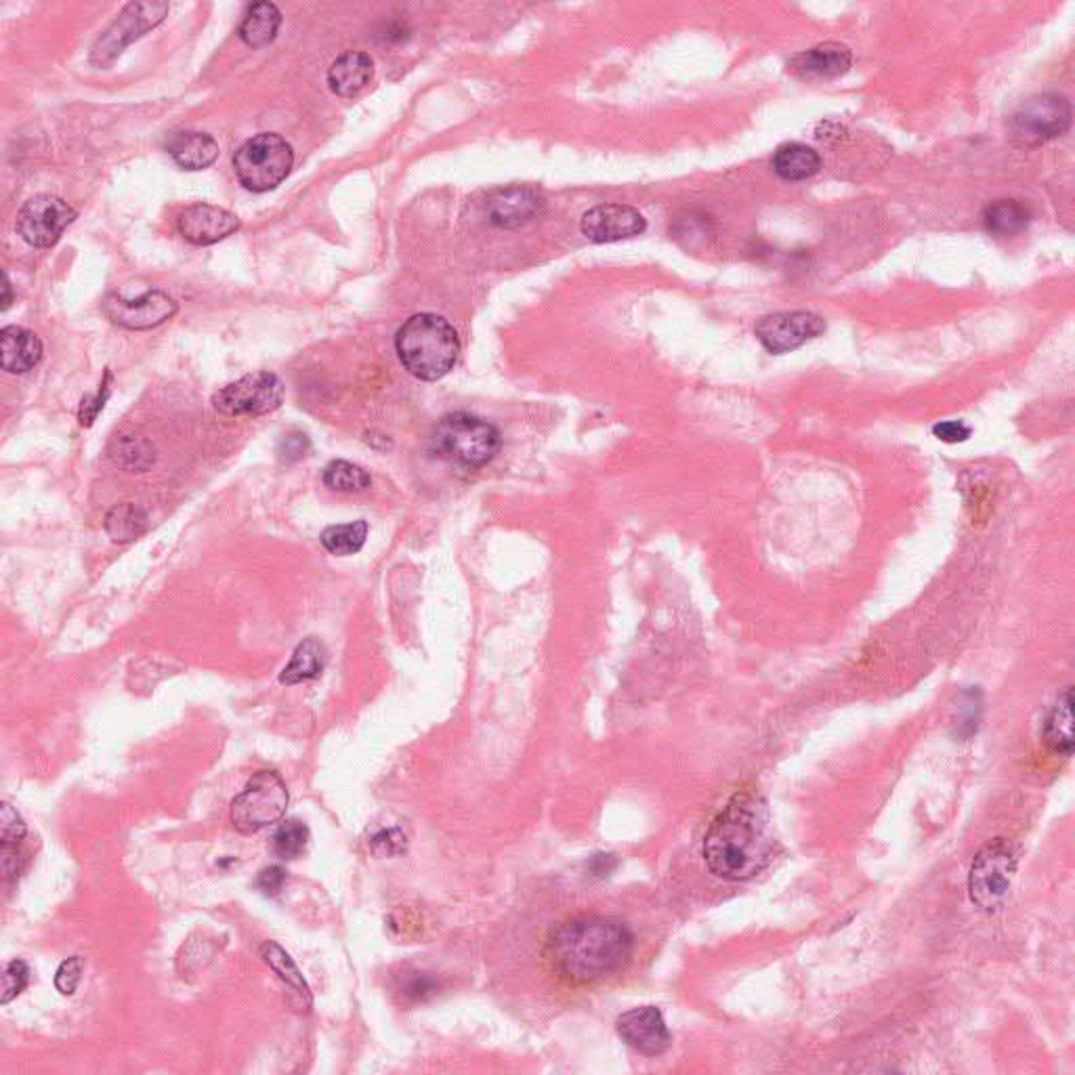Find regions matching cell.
<instances>
[{
	"mask_svg": "<svg viewBox=\"0 0 1075 1075\" xmlns=\"http://www.w3.org/2000/svg\"><path fill=\"white\" fill-rule=\"evenodd\" d=\"M1044 739L1058 757L1074 755V687H1067L1056 699L1044 723Z\"/></svg>",
	"mask_w": 1075,
	"mask_h": 1075,
	"instance_id": "7402d4cb",
	"label": "cell"
},
{
	"mask_svg": "<svg viewBox=\"0 0 1075 1075\" xmlns=\"http://www.w3.org/2000/svg\"><path fill=\"white\" fill-rule=\"evenodd\" d=\"M1030 223H1032V211L1018 199H996L983 211L985 229L1002 238H1015L1030 227Z\"/></svg>",
	"mask_w": 1075,
	"mask_h": 1075,
	"instance_id": "603a6c76",
	"label": "cell"
},
{
	"mask_svg": "<svg viewBox=\"0 0 1075 1075\" xmlns=\"http://www.w3.org/2000/svg\"><path fill=\"white\" fill-rule=\"evenodd\" d=\"M42 358V342L32 330L7 326L0 332V364L11 375L32 370Z\"/></svg>",
	"mask_w": 1075,
	"mask_h": 1075,
	"instance_id": "d6986e66",
	"label": "cell"
},
{
	"mask_svg": "<svg viewBox=\"0 0 1075 1075\" xmlns=\"http://www.w3.org/2000/svg\"><path fill=\"white\" fill-rule=\"evenodd\" d=\"M257 889H259L263 895L276 897L281 893L284 884H286V870L279 868V866H269L265 870H260L259 877L255 880Z\"/></svg>",
	"mask_w": 1075,
	"mask_h": 1075,
	"instance_id": "ab89813d",
	"label": "cell"
},
{
	"mask_svg": "<svg viewBox=\"0 0 1075 1075\" xmlns=\"http://www.w3.org/2000/svg\"><path fill=\"white\" fill-rule=\"evenodd\" d=\"M30 969L23 960H11L2 975V1004H9L13 997L20 996L28 987Z\"/></svg>",
	"mask_w": 1075,
	"mask_h": 1075,
	"instance_id": "d6a6232c",
	"label": "cell"
},
{
	"mask_svg": "<svg viewBox=\"0 0 1075 1075\" xmlns=\"http://www.w3.org/2000/svg\"><path fill=\"white\" fill-rule=\"evenodd\" d=\"M823 332L826 321L813 311H777L765 316L755 328L760 345L774 356L792 354Z\"/></svg>",
	"mask_w": 1075,
	"mask_h": 1075,
	"instance_id": "7c38bea8",
	"label": "cell"
},
{
	"mask_svg": "<svg viewBox=\"0 0 1075 1075\" xmlns=\"http://www.w3.org/2000/svg\"><path fill=\"white\" fill-rule=\"evenodd\" d=\"M110 457L126 473H143L156 462V450L147 439L122 436L110 446Z\"/></svg>",
	"mask_w": 1075,
	"mask_h": 1075,
	"instance_id": "f1b7e54d",
	"label": "cell"
},
{
	"mask_svg": "<svg viewBox=\"0 0 1075 1075\" xmlns=\"http://www.w3.org/2000/svg\"><path fill=\"white\" fill-rule=\"evenodd\" d=\"M293 164L295 152L290 143L276 133L255 135L234 156V168L239 183L257 194L276 190L290 175Z\"/></svg>",
	"mask_w": 1075,
	"mask_h": 1075,
	"instance_id": "8992f818",
	"label": "cell"
},
{
	"mask_svg": "<svg viewBox=\"0 0 1075 1075\" xmlns=\"http://www.w3.org/2000/svg\"><path fill=\"white\" fill-rule=\"evenodd\" d=\"M326 657H328L326 656V647L319 643L318 638H305L303 643L297 645L288 666L281 670L279 683L290 687V685H299L305 680L318 678L324 666H326Z\"/></svg>",
	"mask_w": 1075,
	"mask_h": 1075,
	"instance_id": "d4e9b609",
	"label": "cell"
},
{
	"mask_svg": "<svg viewBox=\"0 0 1075 1075\" xmlns=\"http://www.w3.org/2000/svg\"><path fill=\"white\" fill-rule=\"evenodd\" d=\"M366 538H368V523L364 519H358L351 523L326 528L319 536V542L330 555L347 557V555H356L364 549Z\"/></svg>",
	"mask_w": 1075,
	"mask_h": 1075,
	"instance_id": "83f0119b",
	"label": "cell"
},
{
	"mask_svg": "<svg viewBox=\"0 0 1075 1075\" xmlns=\"http://www.w3.org/2000/svg\"><path fill=\"white\" fill-rule=\"evenodd\" d=\"M284 399L281 380L267 370L246 375L215 393L213 406L225 417H263L278 410Z\"/></svg>",
	"mask_w": 1075,
	"mask_h": 1075,
	"instance_id": "30bf717a",
	"label": "cell"
},
{
	"mask_svg": "<svg viewBox=\"0 0 1075 1075\" xmlns=\"http://www.w3.org/2000/svg\"><path fill=\"white\" fill-rule=\"evenodd\" d=\"M309 842V828L300 819H288L279 826L272 838V849L278 859L293 861L305 853Z\"/></svg>",
	"mask_w": 1075,
	"mask_h": 1075,
	"instance_id": "1f68e13d",
	"label": "cell"
},
{
	"mask_svg": "<svg viewBox=\"0 0 1075 1075\" xmlns=\"http://www.w3.org/2000/svg\"><path fill=\"white\" fill-rule=\"evenodd\" d=\"M971 427L962 420H943L933 427V436L943 443H962L971 438Z\"/></svg>",
	"mask_w": 1075,
	"mask_h": 1075,
	"instance_id": "f35d334b",
	"label": "cell"
},
{
	"mask_svg": "<svg viewBox=\"0 0 1075 1075\" xmlns=\"http://www.w3.org/2000/svg\"><path fill=\"white\" fill-rule=\"evenodd\" d=\"M375 74V61L366 53L349 51L340 55L328 70V84L340 98H354L370 82Z\"/></svg>",
	"mask_w": 1075,
	"mask_h": 1075,
	"instance_id": "44dd1931",
	"label": "cell"
},
{
	"mask_svg": "<svg viewBox=\"0 0 1075 1075\" xmlns=\"http://www.w3.org/2000/svg\"><path fill=\"white\" fill-rule=\"evenodd\" d=\"M403 368L420 380L443 379L457 364L460 340L454 326L436 314H417L396 335Z\"/></svg>",
	"mask_w": 1075,
	"mask_h": 1075,
	"instance_id": "3957f363",
	"label": "cell"
},
{
	"mask_svg": "<svg viewBox=\"0 0 1075 1075\" xmlns=\"http://www.w3.org/2000/svg\"><path fill=\"white\" fill-rule=\"evenodd\" d=\"M110 380H112V375L105 372V379L100 385V391L95 396H86L82 398V403H80L79 420L84 424V427H91L98 414L103 410L105 401L110 398Z\"/></svg>",
	"mask_w": 1075,
	"mask_h": 1075,
	"instance_id": "8d00e7d4",
	"label": "cell"
},
{
	"mask_svg": "<svg viewBox=\"0 0 1075 1075\" xmlns=\"http://www.w3.org/2000/svg\"><path fill=\"white\" fill-rule=\"evenodd\" d=\"M767 802L757 792H737L704 837V861L715 877L741 882L760 874L776 856Z\"/></svg>",
	"mask_w": 1075,
	"mask_h": 1075,
	"instance_id": "6da1fadb",
	"label": "cell"
},
{
	"mask_svg": "<svg viewBox=\"0 0 1075 1075\" xmlns=\"http://www.w3.org/2000/svg\"><path fill=\"white\" fill-rule=\"evenodd\" d=\"M617 1036L643 1056L664 1055L670 1048V1032L656 1006H638L617 1016Z\"/></svg>",
	"mask_w": 1075,
	"mask_h": 1075,
	"instance_id": "9a60e30c",
	"label": "cell"
},
{
	"mask_svg": "<svg viewBox=\"0 0 1075 1075\" xmlns=\"http://www.w3.org/2000/svg\"><path fill=\"white\" fill-rule=\"evenodd\" d=\"M82 971H84V960L82 958L72 956L63 960L60 969H58V973H55V987H58V992L63 994V996H74L76 990H79Z\"/></svg>",
	"mask_w": 1075,
	"mask_h": 1075,
	"instance_id": "d590c367",
	"label": "cell"
},
{
	"mask_svg": "<svg viewBox=\"0 0 1075 1075\" xmlns=\"http://www.w3.org/2000/svg\"><path fill=\"white\" fill-rule=\"evenodd\" d=\"M11 305V281H9V276L4 274V297H2V311L9 309Z\"/></svg>",
	"mask_w": 1075,
	"mask_h": 1075,
	"instance_id": "7bdbcfd3",
	"label": "cell"
},
{
	"mask_svg": "<svg viewBox=\"0 0 1075 1075\" xmlns=\"http://www.w3.org/2000/svg\"><path fill=\"white\" fill-rule=\"evenodd\" d=\"M1018 868V849L1006 838L990 840L973 859L969 897L981 912L994 914L1011 895Z\"/></svg>",
	"mask_w": 1075,
	"mask_h": 1075,
	"instance_id": "5b68a950",
	"label": "cell"
},
{
	"mask_svg": "<svg viewBox=\"0 0 1075 1075\" xmlns=\"http://www.w3.org/2000/svg\"><path fill=\"white\" fill-rule=\"evenodd\" d=\"M281 25V13L274 2H255L244 13L239 23V39L253 49H263L274 42Z\"/></svg>",
	"mask_w": 1075,
	"mask_h": 1075,
	"instance_id": "cb8c5ba5",
	"label": "cell"
},
{
	"mask_svg": "<svg viewBox=\"0 0 1075 1075\" xmlns=\"http://www.w3.org/2000/svg\"><path fill=\"white\" fill-rule=\"evenodd\" d=\"M370 844H372V851H375L377 856H399V853H403V851H406V837H403V832L398 830V828H391V830H380L377 837H372Z\"/></svg>",
	"mask_w": 1075,
	"mask_h": 1075,
	"instance_id": "74e56055",
	"label": "cell"
},
{
	"mask_svg": "<svg viewBox=\"0 0 1075 1075\" xmlns=\"http://www.w3.org/2000/svg\"><path fill=\"white\" fill-rule=\"evenodd\" d=\"M105 316L126 330H150L177 314V303L162 290H150L137 299L110 295L103 300Z\"/></svg>",
	"mask_w": 1075,
	"mask_h": 1075,
	"instance_id": "4fadbf2b",
	"label": "cell"
},
{
	"mask_svg": "<svg viewBox=\"0 0 1075 1075\" xmlns=\"http://www.w3.org/2000/svg\"><path fill=\"white\" fill-rule=\"evenodd\" d=\"M168 13V2H131L91 49V63L108 68L120 53L145 32L156 28Z\"/></svg>",
	"mask_w": 1075,
	"mask_h": 1075,
	"instance_id": "9c48e42d",
	"label": "cell"
},
{
	"mask_svg": "<svg viewBox=\"0 0 1075 1075\" xmlns=\"http://www.w3.org/2000/svg\"><path fill=\"white\" fill-rule=\"evenodd\" d=\"M774 168L781 180H811L821 168V158L813 147L802 143H786L774 156Z\"/></svg>",
	"mask_w": 1075,
	"mask_h": 1075,
	"instance_id": "484cf974",
	"label": "cell"
},
{
	"mask_svg": "<svg viewBox=\"0 0 1075 1075\" xmlns=\"http://www.w3.org/2000/svg\"><path fill=\"white\" fill-rule=\"evenodd\" d=\"M166 150L185 171H202L219 158V143L199 131L175 133L166 143Z\"/></svg>",
	"mask_w": 1075,
	"mask_h": 1075,
	"instance_id": "ffe728a7",
	"label": "cell"
},
{
	"mask_svg": "<svg viewBox=\"0 0 1075 1075\" xmlns=\"http://www.w3.org/2000/svg\"><path fill=\"white\" fill-rule=\"evenodd\" d=\"M0 868H2V877L9 882H13L16 878L20 877L21 870H23V857L18 851V844H2Z\"/></svg>",
	"mask_w": 1075,
	"mask_h": 1075,
	"instance_id": "60d3db41",
	"label": "cell"
},
{
	"mask_svg": "<svg viewBox=\"0 0 1075 1075\" xmlns=\"http://www.w3.org/2000/svg\"><path fill=\"white\" fill-rule=\"evenodd\" d=\"M307 450H309V439L305 438L303 433H293V436L281 439L278 454L279 459L286 460V462H295V460L303 459Z\"/></svg>",
	"mask_w": 1075,
	"mask_h": 1075,
	"instance_id": "b9f144b4",
	"label": "cell"
},
{
	"mask_svg": "<svg viewBox=\"0 0 1075 1075\" xmlns=\"http://www.w3.org/2000/svg\"><path fill=\"white\" fill-rule=\"evenodd\" d=\"M851 63L853 53L849 47L840 42H823L798 53L788 68L798 79H838L849 72Z\"/></svg>",
	"mask_w": 1075,
	"mask_h": 1075,
	"instance_id": "ac0fdd59",
	"label": "cell"
},
{
	"mask_svg": "<svg viewBox=\"0 0 1075 1075\" xmlns=\"http://www.w3.org/2000/svg\"><path fill=\"white\" fill-rule=\"evenodd\" d=\"M25 832H28V826H25L23 817L9 802H4L2 809H0V842L2 844H20Z\"/></svg>",
	"mask_w": 1075,
	"mask_h": 1075,
	"instance_id": "e575fe53",
	"label": "cell"
},
{
	"mask_svg": "<svg viewBox=\"0 0 1075 1075\" xmlns=\"http://www.w3.org/2000/svg\"><path fill=\"white\" fill-rule=\"evenodd\" d=\"M370 483H372L370 473L359 464L347 460H332L324 469V485L335 492H347V494L364 492L370 488Z\"/></svg>",
	"mask_w": 1075,
	"mask_h": 1075,
	"instance_id": "4dcf8cb0",
	"label": "cell"
},
{
	"mask_svg": "<svg viewBox=\"0 0 1075 1075\" xmlns=\"http://www.w3.org/2000/svg\"><path fill=\"white\" fill-rule=\"evenodd\" d=\"M1072 126V103L1058 93H1040L1023 101L1011 120L1013 137L1021 145L1037 147L1065 135Z\"/></svg>",
	"mask_w": 1075,
	"mask_h": 1075,
	"instance_id": "ba28073f",
	"label": "cell"
},
{
	"mask_svg": "<svg viewBox=\"0 0 1075 1075\" xmlns=\"http://www.w3.org/2000/svg\"><path fill=\"white\" fill-rule=\"evenodd\" d=\"M544 199L532 187H506L494 192L485 202L488 221L499 227H518L534 219L542 211Z\"/></svg>",
	"mask_w": 1075,
	"mask_h": 1075,
	"instance_id": "e0dca14e",
	"label": "cell"
},
{
	"mask_svg": "<svg viewBox=\"0 0 1075 1075\" xmlns=\"http://www.w3.org/2000/svg\"><path fill=\"white\" fill-rule=\"evenodd\" d=\"M438 981L427 973H410L399 987V992L410 1002H427L438 994Z\"/></svg>",
	"mask_w": 1075,
	"mask_h": 1075,
	"instance_id": "836d02e7",
	"label": "cell"
},
{
	"mask_svg": "<svg viewBox=\"0 0 1075 1075\" xmlns=\"http://www.w3.org/2000/svg\"><path fill=\"white\" fill-rule=\"evenodd\" d=\"M633 933L616 918L576 917L551 931L544 958L559 979L572 985H591L622 971L633 956Z\"/></svg>",
	"mask_w": 1075,
	"mask_h": 1075,
	"instance_id": "7a4b0ae2",
	"label": "cell"
},
{
	"mask_svg": "<svg viewBox=\"0 0 1075 1075\" xmlns=\"http://www.w3.org/2000/svg\"><path fill=\"white\" fill-rule=\"evenodd\" d=\"M260 956L267 962V966L276 973V975L293 990L297 992L300 997L307 1000V1004H311V992H309V985L307 981L300 975L299 966L295 964V960L290 958V954L279 948L276 941H265L260 945Z\"/></svg>",
	"mask_w": 1075,
	"mask_h": 1075,
	"instance_id": "f546056e",
	"label": "cell"
},
{
	"mask_svg": "<svg viewBox=\"0 0 1075 1075\" xmlns=\"http://www.w3.org/2000/svg\"><path fill=\"white\" fill-rule=\"evenodd\" d=\"M647 221L637 208L626 204H598L586 211L580 221L584 238L595 244H610L620 239L635 238L643 234Z\"/></svg>",
	"mask_w": 1075,
	"mask_h": 1075,
	"instance_id": "5bb4252c",
	"label": "cell"
},
{
	"mask_svg": "<svg viewBox=\"0 0 1075 1075\" xmlns=\"http://www.w3.org/2000/svg\"><path fill=\"white\" fill-rule=\"evenodd\" d=\"M103 528L114 542H131L147 530V513L140 504L122 502L108 511V515L103 519Z\"/></svg>",
	"mask_w": 1075,
	"mask_h": 1075,
	"instance_id": "4316f807",
	"label": "cell"
},
{
	"mask_svg": "<svg viewBox=\"0 0 1075 1075\" xmlns=\"http://www.w3.org/2000/svg\"><path fill=\"white\" fill-rule=\"evenodd\" d=\"M288 788L276 771H259L248 779L244 790L232 802V823L239 835H257L278 823L288 809Z\"/></svg>",
	"mask_w": 1075,
	"mask_h": 1075,
	"instance_id": "52a82bcc",
	"label": "cell"
},
{
	"mask_svg": "<svg viewBox=\"0 0 1075 1075\" xmlns=\"http://www.w3.org/2000/svg\"><path fill=\"white\" fill-rule=\"evenodd\" d=\"M177 229L187 242L196 246H208L236 234L239 219L225 208L199 202L181 211Z\"/></svg>",
	"mask_w": 1075,
	"mask_h": 1075,
	"instance_id": "2e32d148",
	"label": "cell"
},
{
	"mask_svg": "<svg viewBox=\"0 0 1075 1075\" xmlns=\"http://www.w3.org/2000/svg\"><path fill=\"white\" fill-rule=\"evenodd\" d=\"M439 459L464 469H481L499 454V429L469 412H454L439 420L431 433Z\"/></svg>",
	"mask_w": 1075,
	"mask_h": 1075,
	"instance_id": "277c9868",
	"label": "cell"
},
{
	"mask_svg": "<svg viewBox=\"0 0 1075 1075\" xmlns=\"http://www.w3.org/2000/svg\"><path fill=\"white\" fill-rule=\"evenodd\" d=\"M76 211L65 199L40 194L28 199L18 215V232L30 246L49 248L74 223Z\"/></svg>",
	"mask_w": 1075,
	"mask_h": 1075,
	"instance_id": "8fae6325",
	"label": "cell"
}]
</instances>
